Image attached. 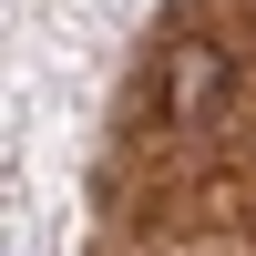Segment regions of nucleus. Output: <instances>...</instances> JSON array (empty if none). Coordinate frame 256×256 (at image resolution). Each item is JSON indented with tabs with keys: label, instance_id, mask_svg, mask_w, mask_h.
<instances>
[{
	"label": "nucleus",
	"instance_id": "nucleus-1",
	"mask_svg": "<svg viewBox=\"0 0 256 256\" xmlns=\"http://www.w3.org/2000/svg\"><path fill=\"white\" fill-rule=\"evenodd\" d=\"M216 102H226V52H216V41H184V52L164 62V113H174V123H205Z\"/></svg>",
	"mask_w": 256,
	"mask_h": 256
}]
</instances>
